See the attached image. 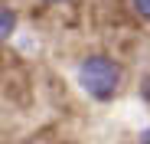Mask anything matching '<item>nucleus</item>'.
Returning <instances> with one entry per match:
<instances>
[{"instance_id":"obj_1","label":"nucleus","mask_w":150,"mask_h":144,"mask_svg":"<svg viewBox=\"0 0 150 144\" xmlns=\"http://www.w3.org/2000/svg\"><path fill=\"white\" fill-rule=\"evenodd\" d=\"M79 82L91 98H111L121 85V66L108 56H88L79 69Z\"/></svg>"},{"instance_id":"obj_2","label":"nucleus","mask_w":150,"mask_h":144,"mask_svg":"<svg viewBox=\"0 0 150 144\" xmlns=\"http://www.w3.org/2000/svg\"><path fill=\"white\" fill-rule=\"evenodd\" d=\"M13 26H16V13L10 7H0V39H7L13 33Z\"/></svg>"},{"instance_id":"obj_3","label":"nucleus","mask_w":150,"mask_h":144,"mask_svg":"<svg viewBox=\"0 0 150 144\" xmlns=\"http://www.w3.org/2000/svg\"><path fill=\"white\" fill-rule=\"evenodd\" d=\"M134 7H137V13L144 20H150V0H134Z\"/></svg>"},{"instance_id":"obj_4","label":"nucleus","mask_w":150,"mask_h":144,"mask_svg":"<svg viewBox=\"0 0 150 144\" xmlns=\"http://www.w3.org/2000/svg\"><path fill=\"white\" fill-rule=\"evenodd\" d=\"M144 144H150V141H144Z\"/></svg>"}]
</instances>
